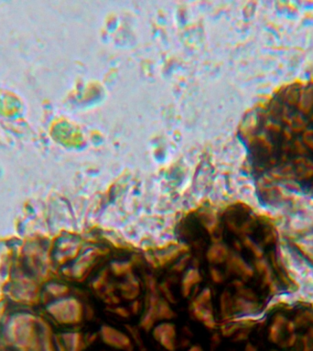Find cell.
<instances>
[{"instance_id":"6da1fadb","label":"cell","mask_w":313,"mask_h":351,"mask_svg":"<svg viewBox=\"0 0 313 351\" xmlns=\"http://www.w3.org/2000/svg\"><path fill=\"white\" fill-rule=\"evenodd\" d=\"M238 137L257 174L313 193V79L284 85L257 104Z\"/></svg>"}]
</instances>
